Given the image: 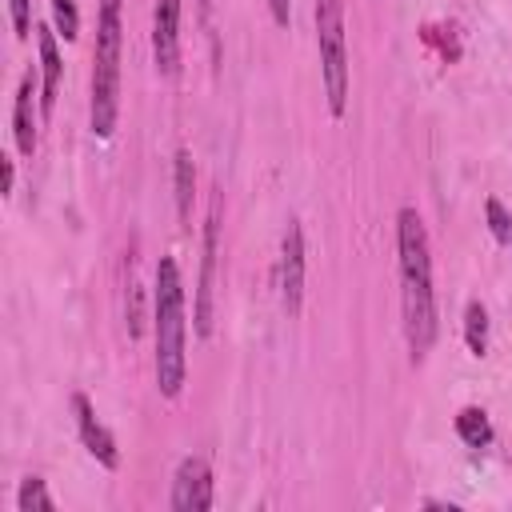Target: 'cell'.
Listing matches in <instances>:
<instances>
[{
  "label": "cell",
  "mask_w": 512,
  "mask_h": 512,
  "mask_svg": "<svg viewBox=\"0 0 512 512\" xmlns=\"http://www.w3.org/2000/svg\"><path fill=\"white\" fill-rule=\"evenodd\" d=\"M396 256H400V316H404V340L412 364H424V356L436 344V288H432V244L428 228L416 208L396 212Z\"/></svg>",
  "instance_id": "1"
},
{
  "label": "cell",
  "mask_w": 512,
  "mask_h": 512,
  "mask_svg": "<svg viewBox=\"0 0 512 512\" xmlns=\"http://www.w3.org/2000/svg\"><path fill=\"white\" fill-rule=\"evenodd\" d=\"M36 112H40L36 72L28 68V72L20 76V84H16V96H12V140H16L20 156H36V140H40V136H36V128H40Z\"/></svg>",
  "instance_id": "10"
},
{
  "label": "cell",
  "mask_w": 512,
  "mask_h": 512,
  "mask_svg": "<svg viewBox=\"0 0 512 512\" xmlns=\"http://www.w3.org/2000/svg\"><path fill=\"white\" fill-rule=\"evenodd\" d=\"M172 196H176V216L188 228L192 200H196V168H192V152L188 148H176V156H172Z\"/></svg>",
  "instance_id": "12"
},
{
  "label": "cell",
  "mask_w": 512,
  "mask_h": 512,
  "mask_svg": "<svg viewBox=\"0 0 512 512\" xmlns=\"http://www.w3.org/2000/svg\"><path fill=\"white\" fill-rule=\"evenodd\" d=\"M276 284H280V304L296 320L304 308V228L292 216L280 240V264H276Z\"/></svg>",
  "instance_id": "6"
},
{
  "label": "cell",
  "mask_w": 512,
  "mask_h": 512,
  "mask_svg": "<svg viewBox=\"0 0 512 512\" xmlns=\"http://www.w3.org/2000/svg\"><path fill=\"white\" fill-rule=\"evenodd\" d=\"M152 60L164 80L180 76V0L152 4Z\"/></svg>",
  "instance_id": "8"
},
{
  "label": "cell",
  "mask_w": 512,
  "mask_h": 512,
  "mask_svg": "<svg viewBox=\"0 0 512 512\" xmlns=\"http://www.w3.org/2000/svg\"><path fill=\"white\" fill-rule=\"evenodd\" d=\"M8 20H12L16 40H28V32H36L32 28V0H8Z\"/></svg>",
  "instance_id": "18"
},
{
  "label": "cell",
  "mask_w": 512,
  "mask_h": 512,
  "mask_svg": "<svg viewBox=\"0 0 512 512\" xmlns=\"http://www.w3.org/2000/svg\"><path fill=\"white\" fill-rule=\"evenodd\" d=\"M220 204L224 192L212 188V204H208V220H204V244H200V280H196V304H192V328L200 340L212 336V320H216V256H220Z\"/></svg>",
  "instance_id": "5"
},
{
  "label": "cell",
  "mask_w": 512,
  "mask_h": 512,
  "mask_svg": "<svg viewBox=\"0 0 512 512\" xmlns=\"http://www.w3.org/2000/svg\"><path fill=\"white\" fill-rule=\"evenodd\" d=\"M72 416H76V432H80V444L88 448V456H92L100 468L116 472V468H120L116 436H112L108 424L96 416V408H92V400H88L84 392H72Z\"/></svg>",
  "instance_id": "9"
},
{
  "label": "cell",
  "mask_w": 512,
  "mask_h": 512,
  "mask_svg": "<svg viewBox=\"0 0 512 512\" xmlns=\"http://www.w3.org/2000/svg\"><path fill=\"white\" fill-rule=\"evenodd\" d=\"M424 508H448V512H456V504H448V500H424Z\"/></svg>",
  "instance_id": "21"
},
{
  "label": "cell",
  "mask_w": 512,
  "mask_h": 512,
  "mask_svg": "<svg viewBox=\"0 0 512 512\" xmlns=\"http://www.w3.org/2000/svg\"><path fill=\"white\" fill-rule=\"evenodd\" d=\"M152 332H156V388L176 400L188 380V320H184V276L176 256H160L152 280Z\"/></svg>",
  "instance_id": "2"
},
{
  "label": "cell",
  "mask_w": 512,
  "mask_h": 512,
  "mask_svg": "<svg viewBox=\"0 0 512 512\" xmlns=\"http://www.w3.org/2000/svg\"><path fill=\"white\" fill-rule=\"evenodd\" d=\"M16 508L20 512H52L56 500H52V492H48V484L40 476H24L20 492H16Z\"/></svg>",
  "instance_id": "15"
},
{
  "label": "cell",
  "mask_w": 512,
  "mask_h": 512,
  "mask_svg": "<svg viewBox=\"0 0 512 512\" xmlns=\"http://www.w3.org/2000/svg\"><path fill=\"white\" fill-rule=\"evenodd\" d=\"M52 28L68 44L80 36V8H76V0H52Z\"/></svg>",
  "instance_id": "16"
},
{
  "label": "cell",
  "mask_w": 512,
  "mask_h": 512,
  "mask_svg": "<svg viewBox=\"0 0 512 512\" xmlns=\"http://www.w3.org/2000/svg\"><path fill=\"white\" fill-rule=\"evenodd\" d=\"M268 12H272V20H276L280 28H288V20H292V0H268Z\"/></svg>",
  "instance_id": "19"
},
{
  "label": "cell",
  "mask_w": 512,
  "mask_h": 512,
  "mask_svg": "<svg viewBox=\"0 0 512 512\" xmlns=\"http://www.w3.org/2000/svg\"><path fill=\"white\" fill-rule=\"evenodd\" d=\"M316 44H320V80L328 112L340 120L348 108V36H344V0H316Z\"/></svg>",
  "instance_id": "4"
},
{
  "label": "cell",
  "mask_w": 512,
  "mask_h": 512,
  "mask_svg": "<svg viewBox=\"0 0 512 512\" xmlns=\"http://www.w3.org/2000/svg\"><path fill=\"white\" fill-rule=\"evenodd\" d=\"M120 52H124V20L120 0H100L96 16V48H92V84H88V128L108 140L120 120Z\"/></svg>",
  "instance_id": "3"
},
{
  "label": "cell",
  "mask_w": 512,
  "mask_h": 512,
  "mask_svg": "<svg viewBox=\"0 0 512 512\" xmlns=\"http://www.w3.org/2000/svg\"><path fill=\"white\" fill-rule=\"evenodd\" d=\"M456 436H460L468 448H488V444H492V420H488V412L476 408V404H464V408L456 412Z\"/></svg>",
  "instance_id": "13"
},
{
  "label": "cell",
  "mask_w": 512,
  "mask_h": 512,
  "mask_svg": "<svg viewBox=\"0 0 512 512\" xmlns=\"http://www.w3.org/2000/svg\"><path fill=\"white\" fill-rule=\"evenodd\" d=\"M36 52H40V116L48 120L56 108V92H60V76H64V60H60V44H56V28L36 24Z\"/></svg>",
  "instance_id": "11"
},
{
  "label": "cell",
  "mask_w": 512,
  "mask_h": 512,
  "mask_svg": "<svg viewBox=\"0 0 512 512\" xmlns=\"http://www.w3.org/2000/svg\"><path fill=\"white\" fill-rule=\"evenodd\" d=\"M484 216H488V232H492V240H496V244H512V216H508V208H504L496 196L484 200Z\"/></svg>",
  "instance_id": "17"
},
{
  "label": "cell",
  "mask_w": 512,
  "mask_h": 512,
  "mask_svg": "<svg viewBox=\"0 0 512 512\" xmlns=\"http://www.w3.org/2000/svg\"><path fill=\"white\" fill-rule=\"evenodd\" d=\"M172 512H208L212 508V464L204 456H184L172 476Z\"/></svg>",
  "instance_id": "7"
},
{
  "label": "cell",
  "mask_w": 512,
  "mask_h": 512,
  "mask_svg": "<svg viewBox=\"0 0 512 512\" xmlns=\"http://www.w3.org/2000/svg\"><path fill=\"white\" fill-rule=\"evenodd\" d=\"M0 168H4V184H0V192L12 196V184H16V164H12V156H0Z\"/></svg>",
  "instance_id": "20"
},
{
  "label": "cell",
  "mask_w": 512,
  "mask_h": 512,
  "mask_svg": "<svg viewBox=\"0 0 512 512\" xmlns=\"http://www.w3.org/2000/svg\"><path fill=\"white\" fill-rule=\"evenodd\" d=\"M464 344L476 360L488 356V308L480 300H468L464 304Z\"/></svg>",
  "instance_id": "14"
}]
</instances>
